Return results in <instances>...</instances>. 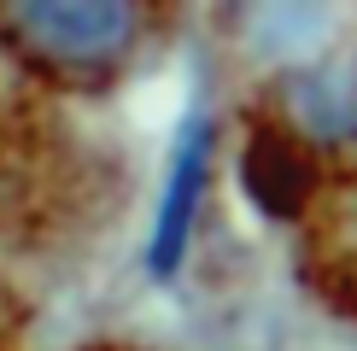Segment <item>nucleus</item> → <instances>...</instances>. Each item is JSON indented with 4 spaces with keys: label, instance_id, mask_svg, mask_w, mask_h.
Segmentation results:
<instances>
[{
    "label": "nucleus",
    "instance_id": "obj_1",
    "mask_svg": "<svg viewBox=\"0 0 357 351\" xmlns=\"http://www.w3.org/2000/svg\"><path fill=\"white\" fill-rule=\"evenodd\" d=\"M205 182H211V117H188L182 135H176L165 187H158V211H153V240H146V263L153 275L182 270L193 223H199V205H205Z\"/></svg>",
    "mask_w": 357,
    "mask_h": 351
},
{
    "label": "nucleus",
    "instance_id": "obj_2",
    "mask_svg": "<svg viewBox=\"0 0 357 351\" xmlns=\"http://www.w3.org/2000/svg\"><path fill=\"white\" fill-rule=\"evenodd\" d=\"M12 24L29 47L59 65H106L135 41V6L117 0H65V6H18Z\"/></svg>",
    "mask_w": 357,
    "mask_h": 351
},
{
    "label": "nucleus",
    "instance_id": "obj_3",
    "mask_svg": "<svg viewBox=\"0 0 357 351\" xmlns=\"http://www.w3.org/2000/svg\"><path fill=\"white\" fill-rule=\"evenodd\" d=\"M246 194L258 199L264 211H275V217L299 211L305 194H310V170H305L299 146L281 141V135H258L252 141V153H246Z\"/></svg>",
    "mask_w": 357,
    "mask_h": 351
},
{
    "label": "nucleus",
    "instance_id": "obj_4",
    "mask_svg": "<svg viewBox=\"0 0 357 351\" xmlns=\"http://www.w3.org/2000/svg\"><path fill=\"white\" fill-rule=\"evenodd\" d=\"M293 117L310 135H357V70L351 65H328L293 82Z\"/></svg>",
    "mask_w": 357,
    "mask_h": 351
}]
</instances>
